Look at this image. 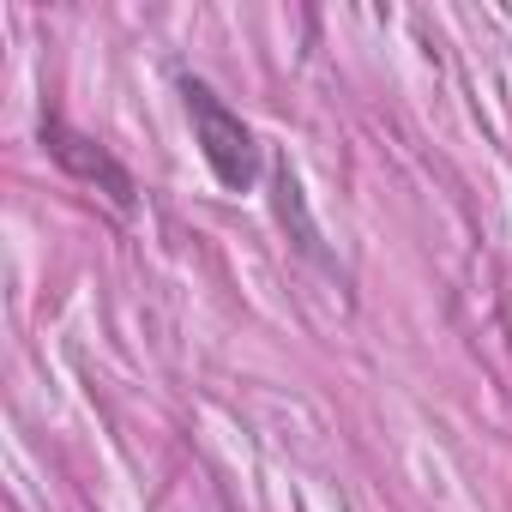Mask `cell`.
Listing matches in <instances>:
<instances>
[{"label": "cell", "instance_id": "6da1fadb", "mask_svg": "<svg viewBox=\"0 0 512 512\" xmlns=\"http://www.w3.org/2000/svg\"><path fill=\"white\" fill-rule=\"evenodd\" d=\"M181 97H187V121H193V139H199V157L211 163V175L235 193L260 181V139H253V127L205 79H181Z\"/></svg>", "mask_w": 512, "mask_h": 512}, {"label": "cell", "instance_id": "7a4b0ae2", "mask_svg": "<svg viewBox=\"0 0 512 512\" xmlns=\"http://www.w3.org/2000/svg\"><path fill=\"white\" fill-rule=\"evenodd\" d=\"M43 145H49V157L67 169V175H79V181H91V187H103L121 211H133V175L91 139V133H79V127H67L61 115H49L43 121Z\"/></svg>", "mask_w": 512, "mask_h": 512}, {"label": "cell", "instance_id": "3957f363", "mask_svg": "<svg viewBox=\"0 0 512 512\" xmlns=\"http://www.w3.org/2000/svg\"><path fill=\"white\" fill-rule=\"evenodd\" d=\"M272 193H278V217H284V229L296 223V247L308 253V260H326V253H320V229H314V223H308V211H302V181H296L290 169H278Z\"/></svg>", "mask_w": 512, "mask_h": 512}]
</instances>
